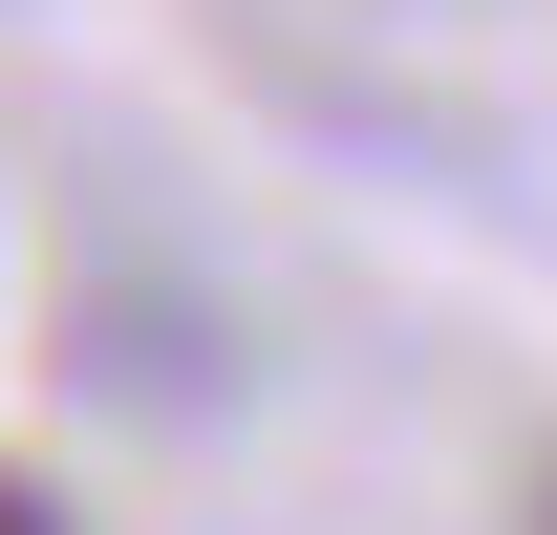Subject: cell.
<instances>
[{"instance_id": "6da1fadb", "label": "cell", "mask_w": 557, "mask_h": 535, "mask_svg": "<svg viewBox=\"0 0 557 535\" xmlns=\"http://www.w3.org/2000/svg\"><path fill=\"white\" fill-rule=\"evenodd\" d=\"M0 535H86V514H65V493H44V471H0Z\"/></svg>"}, {"instance_id": "7a4b0ae2", "label": "cell", "mask_w": 557, "mask_h": 535, "mask_svg": "<svg viewBox=\"0 0 557 535\" xmlns=\"http://www.w3.org/2000/svg\"><path fill=\"white\" fill-rule=\"evenodd\" d=\"M515 535H557V471H536V514H515Z\"/></svg>"}]
</instances>
